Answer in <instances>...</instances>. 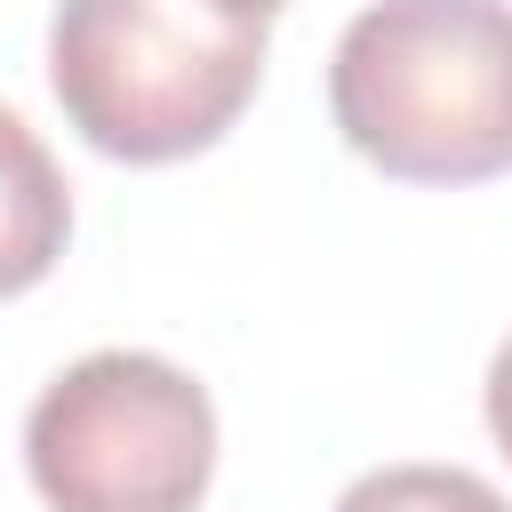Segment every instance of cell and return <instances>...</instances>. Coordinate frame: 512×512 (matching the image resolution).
<instances>
[{
	"label": "cell",
	"instance_id": "1",
	"mask_svg": "<svg viewBox=\"0 0 512 512\" xmlns=\"http://www.w3.org/2000/svg\"><path fill=\"white\" fill-rule=\"evenodd\" d=\"M344 144L400 184H480L512 168V8L376 0L328 64Z\"/></svg>",
	"mask_w": 512,
	"mask_h": 512
},
{
	"label": "cell",
	"instance_id": "2",
	"mask_svg": "<svg viewBox=\"0 0 512 512\" xmlns=\"http://www.w3.org/2000/svg\"><path fill=\"white\" fill-rule=\"evenodd\" d=\"M264 80V16L232 0H56L48 88L104 160L208 152Z\"/></svg>",
	"mask_w": 512,
	"mask_h": 512
},
{
	"label": "cell",
	"instance_id": "3",
	"mask_svg": "<svg viewBox=\"0 0 512 512\" xmlns=\"http://www.w3.org/2000/svg\"><path fill=\"white\" fill-rule=\"evenodd\" d=\"M24 464L56 512H192L216 472V408L160 352H88L32 400Z\"/></svg>",
	"mask_w": 512,
	"mask_h": 512
},
{
	"label": "cell",
	"instance_id": "4",
	"mask_svg": "<svg viewBox=\"0 0 512 512\" xmlns=\"http://www.w3.org/2000/svg\"><path fill=\"white\" fill-rule=\"evenodd\" d=\"M64 232H72V192L48 144L0 104V304L48 280V264L64 256Z\"/></svg>",
	"mask_w": 512,
	"mask_h": 512
},
{
	"label": "cell",
	"instance_id": "5",
	"mask_svg": "<svg viewBox=\"0 0 512 512\" xmlns=\"http://www.w3.org/2000/svg\"><path fill=\"white\" fill-rule=\"evenodd\" d=\"M336 512H512L480 472L456 464H384L336 496Z\"/></svg>",
	"mask_w": 512,
	"mask_h": 512
},
{
	"label": "cell",
	"instance_id": "6",
	"mask_svg": "<svg viewBox=\"0 0 512 512\" xmlns=\"http://www.w3.org/2000/svg\"><path fill=\"white\" fill-rule=\"evenodd\" d=\"M488 432H496V448L512 456V336H504V352L488 360Z\"/></svg>",
	"mask_w": 512,
	"mask_h": 512
},
{
	"label": "cell",
	"instance_id": "7",
	"mask_svg": "<svg viewBox=\"0 0 512 512\" xmlns=\"http://www.w3.org/2000/svg\"><path fill=\"white\" fill-rule=\"evenodd\" d=\"M232 8H256V16H272V8H280V0H232Z\"/></svg>",
	"mask_w": 512,
	"mask_h": 512
}]
</instances>
